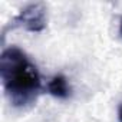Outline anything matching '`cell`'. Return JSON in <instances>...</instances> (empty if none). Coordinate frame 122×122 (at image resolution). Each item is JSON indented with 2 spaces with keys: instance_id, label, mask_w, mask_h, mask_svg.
Listing matches in <instances>:
<instances>
[{
  "instance_id": "obj_1",
  "label": "cell",
  "mask_w": 122,
  "mask_h": 122,
  "mask_svg": "<svg viewBox=\"0 0 122 122\" xmlns=\"http://www.w3.org/2000/svg\"><path fill=\"white\" fill-rule=\"evenodd\" d=\"M0 76L5 92L15 108L32 105L42 89L36 65L17 46L5 49L0 56Z\"/></svg>"
},
{
  "instance_id": "obj_2",
  "label": "cell",
  "mask_w": 122,
  "mask_h": 122,
  "mask_svg": "<svg viewBox=\"0 0 122 122\" xmlns=\"http://www.w3.org/2000/svg\"><path fill=\"white\" fill-rule=\"evenodd\" d=\"M43 3H32L20 10L10 22L12 27H23L27 32H42L47 25V13Z\"/></svg>"
},
{
  "instance_id": "obj_3",
  "label": "cell",
  "mask_w": 122,
  "mask_h": 122,
  "mask_svg": "<svg viewBox=\"0 0 122 122\" xmlns=\"http://www.w3.org/2000/svg\"><path fill=\"white\" fill-rule=\"evenodd\" d=\"M47 91L52 96L59 98V99H68L71 96V88L63 75L53 76L47 83Z\"/></svg>"
},
{
  "instance_id": "obj_4",
  "label": "cell",
  "mask_w": 122,
  "mask_h": 122,
  "mask_svg": "<svg viewBox=\"0 0 122 122\" xmlns=\"http://www.w3.org/2000/svg\"><path fill=\"white\" fill-rule=\"evenodd\" d=\"M118 121L122 122V102H121V105H119V108H118Z\"/></svg>"
},
{
  "instance_id": "obj_5",
  "label": "cell",
  "mask_w": 122,
  "mask_h": 122,
  "mask_svg": "<svg viewBox=\"0 0 122 122\" xmlns=\"http://www.w3.org/2000/svg\"><path fill=\"white\" fill-rule=\"evenodd\" d=\"M119 36L122 37V17H121V22H119Z\"/></svg>"
}]
</instances>
